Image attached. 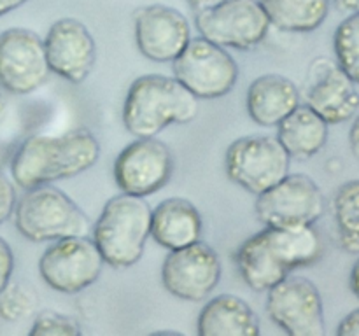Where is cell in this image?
<instances>
[{
    "label": "cell",
    "instance_id": "obj_20",
    "mask_svg": "<svg viewBox=\"0 0 359 336\" xmlns=\"http://www.w3.org/2000/svg\"><path fill=\"white\" fill-rule=\"evenodd\" d=\"M265 240L277 261L293 272L297 268H305L323 258L325 241L314 224L291 227H263Z\"/></svg>",
    "mask_w": 359,
    "mask_h": 336
},
{
    "label": "cell",
    "instance_id": "obj_21",
    "mask_svg": "<svg viewBox=\"0 0 359 336\" xmlns=\"http://www.w3.org/2000/svg\"><path fill=\"white\" fill-rule=\"evenodd\" d=\"M328 126L307 104L298 105L277 125V139L291 158L309 160L326 146Z\"/></svg>",
    "mask_w": 359,
    "mask_h": 336
},
{
    "label": "cell",
    "instance_id": "obj_30",
    "mask_svg": "<svg viewBox=\"0 0 359 336\" xmlns=\"http://www.w3.org/2000/svg\"><path fill=\"white\" fill-rule=\"evenodd\" d=\"M339 336H359V308L347 314L337 328Z\"/></svg>",
    "mask_w": 359,
    "mask_h": 336
},
{
    "label": "cell",
    "instance_id": "obj_19",
    "mask_svg": "<svg viewBox=\"0 0 359 336\" xmlns=\"http://www.w3.org/2000/svg\"><path fill=\"white\" fill-rule=\"evenodd\" d=\"M200 336H258L256 312L233 294H221L207 301L198 315Z\"/></svg>",
    "mask_w": 359,
    "mask_h": 336
},
{
    "label": "cell",
    "instance_id": "obj_17",
    "mask_svg": "<svg viewBox=\"0 0 359 336\" xmlns=\"http://www.w3.org/2000/svg\"><path fill=\"white\" fill-rule=\"evenodd\" d=\"M202 231V216L189 200L175 196L151 210V237L168 251L195 244Z\"/></svg>",
    "mask_w": 359,
    "mask_h": 336
},
{
    "label": "cell",
    "instance_id": "obj_5",
    "mask_svg": "<svg viewBox=\"0 0 359 336\" xmlns=\"http://www.w3.org/2000/svg\"><path fill=\"white\" fill-rule=\"evenodd\" d=\"M291 156L277 136L248 135L230 144L224 156L226 174L252 195H262L290 174Z\"/></svg>",
    "mask_w": 359,
    "mask_h": 336
},
{
    "label": "cell",
    "instance_id": "obj_2",
    "mask_svg": "<svg viewBox=\"0 0 359 336\" xmlns=\"http://www.w3.org/2000/svg\"><path fill=\"white\" fill-rule=\"evenodd\" d=\"M198 98L175 77L149 74L135 79L123 105V122L135 136H156L170 125L196 118Z\"/></svg>",
    "mask_w": 359,
    "mask_h": 336
},
{
    "label": "cell",
    "instance_id": "obj_3",
    "mask_svg": "<svg viewBox=\"0 0 359 336\" xmlns=\"http://www.w3.org/2000/svg\"><path fill=\"white\" fill-rule=\"evenodd\" d=\"M151 206L144 196L121 192L105 203L91 227L95 245L112 268L133 266L151 237Z\"/></svg>",
    "mask_w": 359,
    "mask_h": 336
},
{
    "label": "cell",
    "instance_id": "obj_27",
    "mask_svg": "<svg viewBox=\"0 0 359 336\" xmlns=\"http://www.w3.org/2000/svg\"><path fill=\"white\" fill-rule=\"evenodd\" d=\"M32 310V298L27 290L16 284H7L0 290V317L4 321H20Z\"/></svg>",
    "mask_w": 359,
    "mask_h": 336
},
{
    "label": "cell",
    "instance_id": "obj_25",
    "mask_svg": "<svg viewBox=\"0 0 359 336\" xmlns=\"http://www.w3.org/2000/svg\"><path fill=\"white\" fill-rule=\"evenodd\" d=\"M337 65L359 84V13L347 16L333 35Z\"/></svg>",
    "mask_w": 359,
    "mask_h": 336
},
{
    "label": "cell",
    "instance_id": "obj_35",
    "mask_svg": "<svg viewBox=\"0 0 359 336\" xmlns=\"http://www.w3.org/2000/svg\"><path fill=\"white\" fill-rule=\"evenodd\" d=\"M349 286H351V290L354 293V296H356L359 300V259L356 262H354L353 270H351Z\"/></svg>",
    "mask_w": 359,
    "mask_h": 336
},
{
    "label": "cell",
    "instance_id": "obj_34",
    "mask_svg": "<svg viewBox=\"0 0 359 336\" xmlns=\"http://www.w3.org/2000/svg\"><path fill=\"white\" fill-rule=\"evenodd\" d=\"M27 2H30V0H0V16L9 14L11 10L18 9V7H21Z\"/></svg>",
    "mask_w": 359,
    "mask_h": 336
},
{
    "label": "cell",
    "instance_id": "obj_28",
    "mask_svg": "<svg viewBox=\"0 0 359 336\" xmlns=\"http://www.w3.org/2000/svg\"><path fill=\"white\" fill-rule=\"evenodd\" d=\"M14 206H16V189L13 182L0 172V224L13 216Z\"/></svg>",
    "mask_w": 359,
    "mask_h": 336
},
{
    "label": "cell",
    "instance_id": "obj_15",
    "mask_svg": "<svg viewBox=\"0 0 359 336\" xmlns=\"http://www.w3.org/2000/svg\"><path fill=\"white\" fill-rule=\"evenodd\" d=\"M44 49L49 70L74 84L83 83L97 62L93 35L76 18L53 23L44 38Z\"/></svg>",
    "mask_w": 359,
    "mask_h": 336
},
{
    "label": "cell",
    "instance_id": "obj_13",
    "mask_svg": "<svg viewBox=\"0 0 359 336\" xmlns=\"http://www.w3.org/2000/svg\"><path fill=\"white\" fill-rule=\"evenodd\" d=\"M44 38L27 28L0 31V86L13 94L39 90L49 77Z\"/></svg>",
    "mask_w": 359,
    "mask_h": 336
},
{
    "label": "cell",
    "instance_id": "obj_9",
    "mask_svg": "<svg viewBox=\"0 0 359 336\" xmlns=\"http://www.w3.org/2000/svg\"><path fill=\"white\" fill-rule=\"evenodd\" d=\"M104 265L93 238L65 237L46 248L39 261V272L51 289L76 294L97 282Z\"/></svg>",
    "mask_w": 359,
    "mask_h": 336
},
{
    "label": "cell",
    "instance_id": "obj_12",
    "mask_svg": "<svg viewBox=\"0 0 359 336\" xmlns=\"http://www.w3.org/2000/svg\"><path fill=\"white\" fill-rule=\"evenodd\" d=\"M221 259L205 241L198 240L168 252L161 266V282L172 296L186 301H202L221 280Z\"/></svg>",
    "mask_w": 359,
    "mask_h": 336
},
{
    "label": "cell",
    "instance_id": "obj_14",
    "mask_svg": "<svg viewBox=\"0 0 359 336\" xmlns=\"http://www.w3.org/2000/svg\"><path fill=\"white\" fill-rule=\"evenodd\" d=\"M191 41V27L181 10L153 4L135 10V42L153 62H174Z\"/></svg>",
    "mask_w": 359,
    "mask_h": 336
},
{
    "label": "cell",
    "instance_id": "obj_26",
    "mask_svg": "<svg viewBox=\"0 0 359 336\" xmlns=\"http://www.w3.org/2000/svg\"><path fill=\"white\" fill-rule=\"evenodd\" d=\"M83 332L76 318L58 312L44 310L35 317L28 335L30 336H79Z\"/></svg>",
    "mask_w": 359,
    "mask_h": 336
},
{
    "label": "cell",
    "instance_id": "obj_16",
    "mask_svg": "<svg viewBox=\"0 0 359 336\" xmlns=\"http://www.w3.org/2000/svg\"><path fill=\"white\" fill-rule=\"evenodd\" d=\"M307 105L328 125H340L359 112L356 83L332 59H318L311 69Z\"/></svg>",
    "mask_w": 359,
    "mask_h": 336
},
{
    "label": "cell",
    "instance_id": "obj_22",
    "mask_svg": "<svg viewBox=\"0 0 359 336\" xmlns=\"http://www.w3.org/2000/svg\"><path fill=\"white\" fill-rule=\"evenodd\" d=\"M235 262L241 276L252 290L265 293L272 289L277 282L290 275L286 268L277 261L265 240V233L258 231L249 237L235 252Z\"/></svg>",
    "mask_w": 359,
    "mask_h": 336
},
{
    "label": "cell",
    "instance_id": "obj_24",
    "mask_svg": "<svg viewBox=\"0 0 359 336\" xmlns=\"http://www.w3.org/2000/svg\"><path fill=\"white\" fill-rule=\"evenodd\" d=\"M339 241L349 254H359V178L342 184L333 200Z\"/></svg>",
    "mask_w": 359,
    "mask_h": 336
},
{
    "label": "cell",
    "instance_id": "obj_31",
    "mask_svg": "<svg viewBox=\"0 0 359 336\" xmlns=\"http://www.w3.org/2000/svg\"><path fill=\"white\" fill-rule=\"evenodd\" d=\"M221 2H224V0H188L189 9H191L195 14H200L203 13V10L212 9V7L219 6Z\"/></svg>",
    "mask_w": 359,
    "mask_h": 336
},
{
    "label": "cell",
    "instance_id": "obj_6",
    "mask_svg": "<svg viewBox=\"0 0 359 336\" xmlns=\"http://www.w3.org/2000/svg\"><path fill=\"white\" fill-rule=\"evenodd\" d=\"M172 70L182 86L205 100L224 97L238 80V65L233 56L202 35L188 42L172 62Z\"/></svg>",
    "mask_w": 359,
    "mask_h": 336
},
{
    "label": "cell",
    "instance_id": "obj_8",
    "mask_svg": "<svg viewBox=\"0 0 359 336\" xmlns=\"http://www.w3.org/2000/svg\"><path fill=\"white\" fill-rule=\"evenodd\" d=\"M195 27L203 38L221 48H256L270 30V20L259 0H224L195 14Z\"/></svg>",
    "mask_w": 359,
    "mask_h": 336
},
{
    "label": "cell",
    "instance_id": "obj_32",
    "mask_svg": "<svg viewBox=\"0 0 359 336\" xmlns=\"http://www.w3.org/2000/svg\"><path fill=\"white\" fill-rule=\"evenodd\" d=\"M349 140H351V147H353L354 153L359 156V114H356L353 126H351Z\"/></svg>",
    "mask_w": 359,
    "mask_h": 336
},
{
    "label": "cell",
    "instance_id": "obj_11",
    "mask_svg": "<svg viewBox=\"0 0 359 336\" xmlns=\"http://www.w3.org/2000/svg\"><path fill=\"white\" fill-rule=\"evenodd\" d=\"M174 172L170 147L156 136H137L114 161V181L121 192L147 196L168 184Z\"/></svg>",
    "mask_w": 359,
    "mask_h": 336
},
{
    "label": "cell",
    "instance_id": "obj_23",
    "mask_svg": "<svg viewBox=\"0 0 359 336\" xmlns=\"http://www.w3.org/2000/svg\"><path fill=\"white\" fill-rule=\"evenodd\" d=\"M270 24L283 31H314L330 13V0H259Z\"/></svg>",
    "mask_w": 359,
    "mask_h": 336
},
{
    "label": "cell",
    "instance_id": "obj_1",
    "mask_svg": "<svg viewBox=\"0 0 359 336\" xmlns=\"http://www.w3.org/2000/svg\"><path fill=\"white\" fill-rule=\"evenodd\" d=\"M100 158V142L86 128L62 135H34L23 140L11 161L13 181L20 188L53 184L76 177L93 167Z\"/></svg>",
    "mask_w": 359,
    "mask_h": 336
},
{
    "label": "cell",
    "instance_id": "obj_18",
    "mask_svg": "<svg viewBox=\"0 0 359 336\" xmlns=\"http://www.w3.org/2000/svg\"><path fill=\"white\" fill-rule=\"evenodd\" d=\"M245 105L256 125L272 128L300 105V91L287 77L265 74L251 83Z\"/></svg>",
    "mask_w": 359,
    "mask_h": 336
},
{
    "label": "cell",
    "instance_id": "obj_33",
    "mask_svg": "<svg viewBox=\"0 0 359 336\" xmlns=\"http://www.w3.org/2000/svg\"><path fill=\"white\" fill-rule=\"evenodd\" d=\"M335 6L342 13H359V0H335Z\"/></svg>",
    "mask_w": 359,
    "mask_h": 336
},
{
    "label": "cell",
    "instance_id": "obj_29",
    "mask_svg": "<svg viewBox=\"0 0 359 336\" xmlns=\"http://www.w3.org/2000/svg\"><path fill=\"white\" fill-rule=\"evenodd\" d=\"M14 272V254L11 245L0 237V290L11 282Z\"/></svg>",
    "mask_w": 359,
    "mask_h": 336
},
{
    "label": "cell",
    "instance_id": "obj_36",
    "mask_svg": "<svg viewBox=\"0 0 359 336\" xmlns=\"http://www.w3.org/2000/svg\"><path fill=\"white\" fill-rule=\"evenodd\" d=\"M7 108V91L0 86V121H2L4 114H6Z\"/></svg>",
    "mask_w": 359,
    "mask_h": 336
},
{
    "label": "cell",
    "instance_id": "obj_10",
    "mask_svg": "<svg viewBox=\"0 0 359 336\" xmlns=\"http://www.w3.org/2000/svg\"><path fill=\"white\" fill-rule=\"evenodd\" d=\"M266 293V314L287 335L325 336L323 298L312 280L287 275Z\"/></svg>",
    "mask_w": 359,
    "mask_h": 336
},
{
    "label": "cell",
    "instance_id": "obj_7",
    "mask_svg": "<svg viewBox=\"0 0 359 336\" xmlns=\"http://www.w3.org/2000/svg\"><path fill=\"white\" fill-rule=\"evenodd\" d=\"M326 209L325 196L314 178L305 174H287L283 181L258 195L256 214L269 227L316 224Z\"/></svg>",
    "mask_w": 359,
    "mask_h": 336
},
{
    "label": "cell",
    "instance_id": "obj_4",
    "mask_svg": "<svg viewBox=\"0 0 359 336\" xmlns=\"http://www.w3.org/2000/svg\"><path fill=\"white\" fill-rule=\"evenodd\" d=\"M18 231L32 241H55L65 237H88L91 220L67 192L53 184L25 189L14 206Z\"/></svg>",
    "mask_w": 359,
    "mask_h": 336
}]
</instances>
